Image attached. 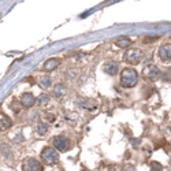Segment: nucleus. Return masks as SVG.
Segmentation results:
<instances>
[{
	"instance_id": "f257e3e1",
	"label": "nucleus",
	"mask_w": 171,
	"mask_h": 171,
	"mask_svg": "<svg viewBox=\"0 0 171 171\" xmlns=\"http://www.w3.org/2000/svg\"><path fill=\"white\" fill-rule=\"evenodd\" d=\"M138 81V74L137 71L132 67H126L122 70L120 74V84L125 88H133Z\"/></svg>"
},
{
	"instance_id": "f03ea898",
	"label": "nucleus",
	"mask_w": 171,
	"mask_h": 171,
	"mask_svg": "<svg viewBox=\"0 0 171 171\" xmlns=\"http://www.w3.org/2000/svg\"><path fill=\"white\" fill-rule=\"evenodd\" d=\"M142 59H144V54H142V51L138 48L127 49V52H126V55H125V60L132 63V65H138Z\"/></svg>"
},
{
	"instance_id": "6e6552de",
	"label": "nucleus",
	"mask_w": 171,
	"mask_h": 171,
	"mask_svg": "<svg viewBox=\"0 0 171 171\" xmlns=\"http://www.w3.org/2000/svg\"><path fill=\"white\" fill-rule=\"evenodd\" d=\"M59 63H60V60H59V59H56V58L48 59V60L44 63L42 68H44V71H52V70H55V68L58 67Z\"/></svg>"
},
{
	"instance_id": "6ab92c4d",
	"label": "nucleus",
	"mask_w": 171,
	"mask_h": 171,
	"mask_svg": "<svg viewBox=\"0 0 171 171\" xmlns=\"http://www.w3.org/2000/svg\"><path fill=\"white\" fill-rule=\"evenodd\" d=\"M123 171H136V170H134V167H133V166L127 164V166H125V167H123Z\"/></svg>"
},
{
	"instance_id": "9b49d317",
	"label": "nucleus",
	"mask_w": 171,
	"mask_h": 171,
	"mask_svg": "<svg viewBox=\"0 0 171 171\" xmlns=\"http://www.w3.org/2000/svg\"><path fill=\"white\" fill-rule=\"evenodd\" d=\"M130 44H132V40L127 39V37H120V39L116 40V45L119 48H127Z\"/></svg>"
},
{
	"instance_id": "20e7f679",
	"label": "nucleus",
	"mask_w": 171,
	"mask_h": 171,
	"mask_svg": "<svg viewBox=\"0 0 171 171\" xmlns=\"http://www.w3.org/2000/svg\"><path fill=\"white\" fill-rule=\"evenodd\" d=\"M23 171H42V166L40 164L39 160L29 158L23 163Z\"/></svg>"
},
{
	"instance_id": "4468645a",
	"label": "nucleus",
	"mask_w": 171,
	"mask_h": 171,
	"mask_svg": "<svg viewBox=\"0 0 171 171\" xmlns=\"http://www.w3.org/2000/svg\"><path fill=\"white\" fill-rule=\"evenodd\" d=\"M47 130H48V126H47L45 123H40L39 127H37V132H39L40 136H44L47 133Z\"/></svg>"
},
{
	"instance_id": "0eeeda50",
	"label": "nucleus",
	"mask_w": 171,
	"mask_h": 171,
	"mask_svg": "<svg viewBox=\"0 0 171 171\" xmlns=\"http://www.w3.org/2000/svg\"><path fill=\"white\" fill-rule=\"evenodd\" d=\"M159 58L164 63L171 62V44H166V45H163L159 49Z\"/></svg>"
},
{
	"instance_id": "ddd939ff",
	"label": "nucleus",
	"mask_w": 171,
	"mask_h": 171,
	"mask_svg": "<svg viewBox=\"0 0 171 171\" xmlns=\"http://www.w3.org/2000/svg\"><path fill=\"white\" fill-rule=\"evenodd\" d=\"M40 85H41L42 88H49L51 86V77H48V75L41 77L40 78Z\"/></svg>"
},
{
	"instance_id": "a211bd4d",
	"label": "nucleus",
	"mask_w": 171,
	"mask_h": 171,
	"mask_svg": "<svg viewBox=\"0 0 171 171\" xmlns=\"http://www.w3.org/2000/svg\"><path fill=\"white\" fill-rule=\"evenodd\" d=\"M161 78H163V81H168V82H171V73H166V74L161 75Z\"/></svg>"
},
{
	"instance_id": "7ed1b4c3",
	"label": "nucleus",
	"mask_w": 171,
	"mask_h": 171,
	"mask_svg": "<svg viewBox=\"0 0 171 171\" xmlns=\"http://www.w3.org/2000/svg\"><path fill=\"white\" fill-rule=\"evenodd\" d=\"M58 152L55 151L54 148H51V146H47V148L42 149L41 152V159L44 163H47V164H54V163H56L58 161Z\"/></svg>"
},
{
	"instance_id": "f8f14e48",
	"label": "nucleus",
	"mask_w": 171,
	"mask_h": 171,
	"mask_svg": "<svg viewBox=\"0 0 171 171\" xmlns=\"http://www.w3.org/2000/svg\"><path fill=\"white\" fill-rule=\"evenodd\" d=\"M65 92H66V88H65V85H62V84L55 85V88H54V96L55 97H62L65 94Z\"/></svg>"
},
{
	"instance_id": "2eb2a0df",
	"label": "nucleus",
	"mask_w": 171,
	"mask_h": 171,
	"mask_svg": "<svg viewBox=\"0 0 171 171\" xmlns=\"http://www.w3.org/2000/svg\"><path fill=\"white\" fill-rule=\"evenodd\" d=\"M0 125L3 126V127H10L11 126V120L7 118V116L1 115V119H0Z\"/></svg>"
},
{
	"instance_id": "39448f33",
	"label": "nucleus",
	"mask_w": 171,
	"mask_h": 171,
	"mask_svg": "<svg viewBox=\"0 0 171 171\" xmlns=\"http://www.w3.org/2000/svg\"><path fill=\"white\" fill-rule=\"evenodd\" d=\"M52 144H54V146H55L58 151H62L65 152L68 149V141L67 138H66L65 136H56L54 137V141H52Z\"/></svg>"
},
{
	"instance_id": "1a4fd4ad",
	"label": "nucleus",
	"mask_w": 171,
	"mask_h": 171,
	"mask_svg": "<svg viewBox=\"0 0 171 171\" xmlns=\"http://www.w3.org/2000/svg\"><path fill=\"white\" fill-rule=\"evenodd\" d=\"M34 96H33L32 93H23L22 96H21V103H22V106L25 107H32L33 104H34Z\"/></svg>"
},
{
	"instance_id": "423d86ee",
	"label": "nucleus",
	"mask_w": 171,
	"mask_h": 171,
	"mask_svg": "<svg viewBox=\"0 0 171 171\" xmlns=\"http://www.w3.org/2000/svg\"><path fill=\"white\" fill-rule=\"evenodd\" d=\"M144 77L146 80H156L158 77H160V70L153 65L145 66V68H144Z\"/></svg>"
},
{
	"instance_id": "dca6fc26",
	"label": "nucleus",
	"mask_w": 171,
	"mask_h": 171,
	"mask_svg": "<svg viewBox=\"0 0 171 171\" xmlns=\"http://www.w3.org/2000/svg\"><path fill=\"white\" fill-rule=\"evenodd\" d=\"M151 168H152V171H161V170H163L161 164H160V163H158V161H152V163H151Z\"/></svg>"
},
{
	"instance_id": "9d476101",
	"label": "nucleus",
	"mask_w": 171,
	"mask_h": 171,
	"mask_svg": "<svg viewBox=\"0 0 171 171\" xmlns=\"http://www.w3.org/2000/svg\"><path fill=\"white\" fill-rule=\"evenodd\" d=\"M104 71H106L107 74H110V75H115L116 73H118V65H116L115 62L106 63V65H104Z\"/></svg>"
},
{
	"instance_id": "f3484780",
	"label": "nucleus",
	"mask_w": 171,
	"mask_h": 171,
	"mask_svg": "<svg viewBox=\"0 0 171 171\" xmlns=\"http://www.w3.org/2000/svg\"><path fill=\"white\" fill-rule=\"evenodd\" d=\"M48 101H49V97L47 96V94H41V96L39 97V104H41V106H45Z\"/></svg>"
}]
</instances>
